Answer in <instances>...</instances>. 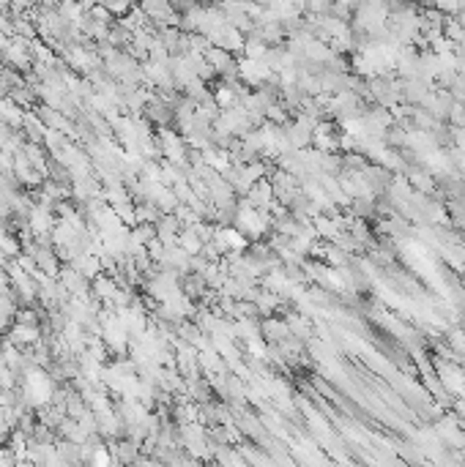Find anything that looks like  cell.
Masks as SVG:
<instances>
[{
    "label": "cell",
    "mask_w": 465,
    "mask_h": 467,
    "mask_svg": "<svg viewBox=\"0 0 465 467\" xmlns=\"http://www.w3.org/2000/svg\"><path fill=\"white\" fill-rule=\"evenodd\" d=\"M53 394H55L53 380H50L41 369H31L28 377H25V399H28L31 404L41 407V404L53 402Z\"/></svg>",
    "instance_id": "cell-1"
},
{
    "label": "cell",
    "mask_w": 465,
    "mask_h": 467,
    "mask_svg": "<svg viewBox=\"0 0 465 467\" xmlns=\"http://www.w3.org/2000/svg\"><path fill=\"white\" fill-rule=\"evenodd\" d=\"M235 225H238V230H241L244 235H250V238H260V235L266 232V216H263L255 205H247V208L238 210Z\"/></svg>",
    "instance_id": "cell-2"
},
{
    "label": "cell",
    "mask_w": 465,
    "mask_h": 467,
    "mask_svg": "<svg viewBox=\"0 0 465 467\" xmlns=\"http://www.w3.org/2000/svg\"><path fill=\"white\" fill-rule=\"evenodd\" d=\"M143 11L156 22H167V19H173V3L170 0H143Z\"/></svg>",
    "instance_id": "cell-3"
},
{
    "label": "cell",
    "mask_w": 465,
    "mask_h": 467,
    "mask_svg": "<svg viewBox=\"0 0 465 467\" xmlns=\"http://www.w3.org/2000/svg\"><path fill=\"white\" fill-rule=\"evenodd\" d=\"M250 205H255L257 210H263V208L274 205V200H271V186L269 183H255V189H250Z\"/></svg>",
    "instance_id": "cell-4"
},
{
    "label": "cell",
    "mask_w": 465,
    "mask_h": 467,
    "mask_svg": "<svg viewBox=\"0 0 465 467\" xmlns=\"http://www.w3.org/2000/svg\"><path fill=\"white\" fill-rule=\"evenodd\" d=\"M38 339V328L36 326H31V323H17L14 331H11V342L14 345H31V342H36Z\"/></svg>",
    "instance_id": "cell-5"
},
{
    "label": "cell",
    "mask_w": 465,
    "mask_h": 467,
    "mask_svg": "<svg viewBox=\"0 0 465 467\" xmlns=\"http://www.w3.org/2000/svg\"><path fill=\"white\" fill-rule=\"evenodd\" d=\"M463 6V0H432V9H438L441 14H454Z\"/></svg>",
    "instance_id": "cell-6"
},
{
    "label": "cell",
    "mask_w": 465,
    "mask_h": 467,
    "mask_svg": "<svg viewBox=\"0 0 465 467\" xmlns=\"http://www.w3.org/2000/svg\"><path fill=\"white\" fill-rule=\"evenodd\" d=\"M105 9H109L112 14H126L129 11V0H105Z\"/></svg>",
    "instance_id": "cell-7"
}]
</instances>
